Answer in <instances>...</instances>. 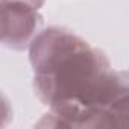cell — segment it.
<instances>
[{
    "label": "cell",
    "mask_w": 129,
    "mask_h": 129,
    "mask_svg": "<svg viewBox=\"0 0 129 129\" xmlns=\"http://www.w3.org/2000/svg\"><path fill=\"white\" fill-rule=\"evenodd\" d=\"M34 91L50 111L69 108L87 97L111 70L106 55L76 32L50 26L29 46Z\"/></svg>",
    "instance_id": "obj_1"
},
{
    "label": "cell",
    "mask_w": 129,
    "mask_h": 129,
    "mask_svg": "<svg viewBox=\"0 0 129 129\" xmlns=\"http://www.w3.org/2000/svg\"><path fill=\"white\" fill-rule=\"evenodd\" d=\"M38 127H129V72L109 70L81 102L50 111Z\"/></svg>",
    "instance_id": "obj_2"
},
{
    "label": "cell",
    "mask_w": 129,
    "mask_h": 129,
    "mask_svg": "<svg viewBox=\"0 0 129 129\" xmlns=\"http://www.w3.org/2000/svg\"><path fill=\"white\" fill-rule=\"evenodd\" d=\"M46 0H2V44L12 50L29 49L43 30L40 12Z\"/></svg>",
    "instance_id": "obj_3"
}]
</instances>
